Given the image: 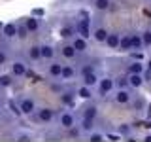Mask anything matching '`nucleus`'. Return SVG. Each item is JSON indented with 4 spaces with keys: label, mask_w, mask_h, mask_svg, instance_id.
Here are the masks:
<instances>
[{
    "label": "nucleus",
    "mask_w": 151,
    "mask_h": 142,
    "mask_svg": "<svg viewBox=\"0 0 151 142\" xmlns=\"http://www.w3.org/2000/svg\"><path fill=\"white\" fill-rule=\"evenodd\" d=\"M115 80L110 78V76H104V78H100V82H98V97L100 99H106L108 95L113 93V89H115Z\"/></svg>",
    "instance_id": "obj_1"
},
{
    "label": "nucleus",
    "mask_w": 151,
    "mask_h": 142,
    "mask_svg": "<svg viewBox=\"0 0 151 142\" xmlns=\"http://www.w3.org/2000/svg\"><path fill=\"white\" fill-rule=\"evenodd\" d=\"M9 72H12L13 78H25L27 72H28V64H27V61H23V59H15V61H12V64H9Z\"/></svg>",
    "instance_id": "obj_2"
},
{
    "label": "nucleus",
    "mask_w": 151,
    "mask_h": 142,
    "mask_svg": "<svg viewBox=\"0 0 151 142\" xmlns=\"http://www.w3.org/2000/svg\"><path fill=\"white\" fill-rule=\"evenodd\" d=\"M36 117H38V121H40V123H45V125H49V123L55 121L57 114H55L53 108L42 106V108H38V110H36Z\"/></svg>",
    "instance_id": "obj_3"
},
{
    "label": "nucleus",
    "mask_w": 151,
    "mask_h": 142,
    "mask_svg": "<svg viewBox=\"0 0 151 142\" xmlns=\"http://www.w3.org/2000/svg\"><path fill=\"white\" fill-rule=\"evenodd\" d=\"M59 125L63 127L64 131L74 129V127H76V116H74L72 112H68V110L60 112V114H59Z\"/></svg>",
    "instance_id": "obj_4"
},
{
    "label": "nucleus",
    "mask_w": 151,
    "mask_h": 142,
    "mask_svg": "<svg viewBox=\"0 0 151 142\" xmlns=\"http://www.w3.org/2000/svg\"><path fill=\"white\" fill-rule=\"evenodd\" d=\"M19 108H21L23 116H32L34 110H38V108H36V101L30 99V97H21V99H19Z\"/></svg>",
    "instance_id": "obj_5"
},
{
    "label": "nucleus",
    "mask_w": 151,
    "mask_h": 142,
    "mask_svg": "<svg viewBox=\"0 0 151 142\" xmlns=\"http://www.w3.org/2000/svg\"><path fill=\"white\" fill-rule=\"evenodd\" d=\"M76 30H78V34H79V36H83V38H91V36H93V30H91V21H89V17H87V15H83L81 19H78Z\"/></svg>",
    "instance_id": "obj_6"
},
{
    "label": "nucleus",
    "mask_w": 151,
    "mask_h": 142,
    "mask_svg": "<svg viewBox=\"0 0 151 142\" xmlns=\"http://www.w3.org/2000/svg\"><path fill=\"white\" fill-rule=\"evenodd\" d=\"M113 99H115L117 104H129L132 101V93L129 89H125V87H119V91L113 95Z\"/></svg>",
    "instance_id": "obj_7"
},
{
    "label": "nucleus",
    "mask_w": 151,
    "mask_h": 142,
    "mask_svg": "<svg viewBox=\"0 0 151 142\" xmlns=\"http://www.w3.org/2000/svg\"><path fill=\"white\" fill-rule=\"evenodd\" d=\"M23 23L27 25V28H28V32H30V34L38 32V30H40V27H42L40 17H36V15H32V17H25V19H23Z\"/></svg>",
    "instance_id": "obj_8"
},
{
    "label": "nucleus",
    "mask_w": 151,
    "mask_h": 142,
    "mask_svg": "<svg viewBox=\"0 0 151 142\" xmlns=\"http://www.w3.org/2000/svg\"><path fill=\"white\" fill-rule=\"evenodd\" d=\"M72 46L76 47V51H78V53H85V51L89 49L87 38H83V36H79V34L72 38Z\"/></svg>",
    "instance_id": "obj_9"
},
{
    "label": "nucleus",
    "mask_w": 151,
    "mask_h": 142,
    "mask_svg": "<svg viewBox=\"0 0 151 142\" xmlns=\"http://www.w3.org/2000/svg\"><path fill=\"white\" fill-rule=\"evenodd\" d=\"M60 72H63V63H59V61H51L49 66H47V76H51V78H60Z\"/></svg>",
    "instance_id": "obj_10"
},
{
    "label": "nucleus",
    "mask_w": 151,
    "mask_h": 142,
    "mask_svg": "<svg viewBox=\"0 0 151 142\" xmlns=\"http://www.w3.org/2000/svg\"><path fill=\"white\" fill-rule=\"evenodd\" d=\"M2 34L4 38H8V40H12V38H17V23L12 21V23H6L2 28Z\"/></svg>",
    "instance_id": "obj_11"
},
{
    "label": "nucleus",
    "mask_w": 151,
    "mask_h": 142,
    "mask_svg": "<svg viewBox=\"0 0 151 142\" xmlns=\"http://www.w3.org/2000/svg\"><path fill=\"white\" fill-rule=\"evenodd\" d=\"M81 82H83L85 85H89V87H96L98 82H100V78H98V74L93 70V72H89V74L81 76Z\"/></svg>",
    "instance_id": "obj_12"
},
{
    "label": "nucleus",
    "mask_w": 151,
    "mask_h": 142,
    "mask_svg": "<svg viewBox=\"0 0 151 142\" xmlns=\"http://www.w3.org/2000/svg\"><path fill=\"white\" fill-rule=\"evenodd\" d=\"M76 95H78L79 99H83V101H89V99H93V87H89V85H85V83H81L78 87V91H76Z\"/></svg>",
    "instance_id": "obj_13"
},
{
    "label": "nucleus",
    "mask_w": 151,
    "mask_h": 142,
    "mask_svg": "<svg viewBox=\"0 0 151 142\" xmlns=\"http://www.w3.org/2000/svg\"><path fill=\"white\" fill-rule=\"evenodd\" d=\"M108 34H110V30L108 28H104V27H96L93 30V38H94V42H106V38H108Z\"/></svg>",
    "instance_id": "obj_14"
},
{
    "label": "nucleus",
    "mask_w": 151,
    "mask_h": 142,
    "mask_svg": "<svg viewBox=\"0 0 151 142\" xmlns=\"http://www.w3.org/2000/svg\"><path fill=\"white\" fill-rule=\"evenodd\" d=\"M76 34H78V30H76L72 25H63L60 27V38H63V40H72Z\"/></svg>",
    "instance_id": "obj_15"
},
{
    "label": "nucleus",
    "mask_w": 151,
    "mask_h": 142,
    "mask_svg": "<svg viewBox=\"0 0 151 142\" xmlns=\"http://www.w3.org/2000/svg\"><path fill=\"white\" fill-rule=\"evenodd\" d=\"M40 47H42V59H45V61L55 59V47L51 44H42Z\"/></svg>",
    "instance_id": "obj_16"
},
{
    "label": "nucleus",
    "mask_w": 151,
    "mask_h": 142,
    "mask_svg": "<svg viewBox=\"0 0 151 142\" xmlns=\"http://www.w3.org/2000/svg\"><path fill=\"white\" fill-rule=\"evenodd\" d=\"M144 70H145V64L142 61H132L129 64V68H127V72L129 74H144Z\"/></svg>",
    "instance_id": "obj_17"
},
{
    "label": "nucleus",
    "mask_w": 151,
    "mask_h": 142,
    "mask_svg": "<svg viewBox=\"0 0 151 142\" xmlns=\"http://www.w3.org/2000/svg\"><path fill=\"white\" fill-rule=\"evenodd\" d=\"M27 57L30 61H40L42 59V47L40 46H30L27 49Z\"/></svg>",
    "instance_id": "obj_18"
},
{
    "label": "nucleus",
    "mask_w": 151,
    "mask_h": 142,
    "mask_svg": "<svg viewBox=\"0 0 151 142\" xmlns=\"http://www.w3.org/2000/svg\"><path fill=\"white\" fill-rule=\"evenodd\" d=\"M119 40H121V36H119V34H111V32H110L104 44L110 47V49H119Z\"/></svg>",
    "instance_id": "obj_19"
},
{
    "label": "nucleus",
    "mask_w": 151,
    "mask_h": 142,
    "mask_svg": "<svg viewBox=\"0 0 151 142\" xmlns=\"http://www.w3.org/2000/svg\"><path fill=\"white\" fill-rule=\"evenodd\" d=\"M119 49H121V51H132V38H130V34L121 36V40H119Z\"/></svg>",
    "instance_id": "obj_20"
},
{
    "label": "nucleus",
    "mask_w": 151,
    "mask_h": 142,
    "mask_svg": "<svg viewBox=\"0 0 151 142\" xmlns=\"http://www.w3.org/2000/svg\"><path fill=\"white\" fill-rule=\"evenodd\" d=\"M60 53H63L64 59H74V57L78 55V51H76V47L72 44H64L63 49H60Z\"/></svg>",
    "instance_id": "obj_21"
},
{
    "label": "nucleus",
    "mask_w": 151,
    "mask_h": 142,
    "mask_svg": "<svg viewBox=\"0 0 151 142\" xmlns=\"http://www.w3.org/2000/svg\"><path fill=\"white\" fill-rule=\"evenodd\" d=\"M93 8L98 12H106L111 8V0H93Z\"/></svg>",
    "instance_id": "obj_22"
},
{
    "label": "nucleus",
    "mask_w": 151,
    "mask_h": 142,
    "mask_svg": "<svg viewBox=\"0 0 151 142\" xmlns=\"http://www.w3.org/2000/svg\"><path fill=\"white\" fill-rule=\"evenodd\" d=\"M76 76V68L72 64H63V72H60V78L63 80H72Z\"/></svg>",
    "instance_id": "obj_23"
},
{
    "label": "nucleus",
    "mask_w": 151,
    "mask_h": 142,
    "mask_svg": "<svg viewBox=\"0 0 151 142\" xmlns=\"http://www.w3.org/2000/svg\"><path fill=\"white\" fill-rule=\"evenodd\" d=\"M130 38H132V49H134V51H140L142 47H144L142 34H140V32H134V34H130Z\"/></svg>",
    "instance_id": "obj_24"
},
{
    "label": "nucleus",
    "mask_w": 151,
    "mask_h": 142,
    "mask_svg": "<svg viewBox=\"0 0 151 142\" xmlns=\"http://www.w3.org/2000/svg\"><path fill=\"white\" fill-rule=\"evenodd\" d=\"M79 129L85 131V133H91L94 129V120H89V117H81L79 121Z\"/></svg>",
    "instance_id": "obj_25"
},
{
    "label": "nucleus",
    "mask_w": 151,
    "mask_h": 142,
    "mask_svg": "<svg viewBox=\"0 0 151 142\" xmlns=\"http://www.w3.org/2000/svg\"><path fill=\"white\" fill-rule=\"evenodd\" d=\"M129 83H130V87H142L144 76L142 74H129Z\"/></svg>",
    "instance_id": "obj_26"
},
{
    "label": "nucleus",
    "mask_w": 151,
    "mask_h": 142,
    "mask_svg": "<svg viewBox=\"0 0 151 142\" xmlns=\"http://www.w3.org/2000/svg\"><path fill=\"white\" fill-rule=\"evenodd\" d=\"M98 116V108L96 106H85L81 112V117H89V120H94Z\"/></svg>",
    "instance_id": "obj_27"
},
{
    "label": "nucleus",
    "mask_w": 151,
    "mask_h": 142,
    "mask_svg": "<svg viewBox=\"0 0 151 142\" xmlns=\"http://www.w3.org/2000/svg\"><path fill=\"white\" fill-rule=\"evenodd\" d=\"M28 34H30V32H28V28H27L25 23H17V38H19V40H25Z\"/></svg>",
    "instance_id": "obj_28"
},
{
    "label": "nucleus",
    "mask_w": 151,
    "mask_h": 142,
    "mask_svg": "<svg viewBox=\"0 0 151 142\" xmlns=\"http://www.w3.org/2000/svg\"><path fill=\"white\" fill-rule=\"evenodd\" d=\"M117 133H119L121 136H130L132 135V127L129 125V123H121V125L117 127Z\"/></svg>",
    "instance_id": "obj_29"
},
{
    "label": "nucleus",
    "mask_w": 151,
    "mask_h": 142,
    "mask_svg": "<svg viewBox=\"0 0 151 142\" xmlns=\"http://www.w3.org/2000/svg\"><path fill=\"white\" fill-rule=\"evenodd\" d=\"M89 140H91V142H102V140H106V136H104V133L93 129L91 133H89Z\"/></svg>",
    "instance_id": "obj_30"
},
{
    "label": "nucleus",
    "mask_w": 151,
    "mask_h": 142,
    "mask_svg": "<svg viewBox=\"0 0 151 142\" xmlns=\"http://www.w3.org/2000/svg\"><path fill=\"white\" fill-rule=\"evenodd\" d=\"M12 83H13V76H12V72L0 76V87H9Z\"/></svg>",
    "instance_id": "obj_31"
},
{
    "label": "nucleus",
    "mask_w": 151,
    "mask_h": 142,
    "mask_svg": "<svg viewBox=\"0 0 151 142\" xmlns=\"http://www.w3.org/2000/svg\"><path fill=\"white\" fill-rule=\"evenodd\" d=\"M74 97H76V95L72 91H63V95H60V101H63V104H72L74 102Z\"/></svg>",
    "instance_id": "obj_32"
},
{
    "label": "nucleus",
    "mask_w": 151,
    "mask_h": 142,
    "mask_svg": "<svg viewBox=\"0 0 151 142\" xmlns=\"http://www.w3.org/2000/svg\"><path fill=\"white\" fill-rule=\"evenodd\" d=\"M142 40H144V47L151 46V28H145V30L142 32Z\"/></svg>",
    "instance_id": "obj_33"
},
{
    "label": "nucleus",
    "mask_w": 151,
    "mask_h": 142,
    "mask_svg": "<svg viewBox=\"0 0 151 142\" xmlns=\"http://www.w3.org/2000/svg\"><path fill=\"white\" fill-rule=\"evenodd\" d=\"M15 138H17V140H23V142H28V140H34V136H32L30 133H25V131H19L17 135H15Z\"/></svg>",
    "instance_id": "obj_34"
},
{
    "label": "nucleus",
    "mask_w": 151,
    "mask_h": 142,
    "mask_svg": "<svg viewBox=\"0 0 151 142\" xmlns=\"http://www.w3.org/2000/svg\"><path fill=\"white\" fill-rule=\"evenodd\" d=\"M8 61H9V55H8V51H6V49H0V66L8 64Z\"/></svg>",
    "instance_id": "obj_35"
},
{
    "label": "nucleus",
    "mask_w": 151,
    "mask_h": 142,
    "mask_svg": "<svg viewBox=\"0 0 151 142\" xmlns=\"http://www.w3.org/2000/svg\"><path fill=\"white\" fill-rule=\"evenodd\" d=\"M117 85H119V87H125V89H129V87H130V83H129V78H119V82H117Z\"/></svg>",
    "instance_id": "obj_36"
},
{
    "label": "nucleus",
    "mask_w": 151,
    "mask_h": 142,
    "mask_svg": "<svg viewBox=\"0 0 151 142\" xmlns=\"http://www.w3.org/2000/svg\"><path fill=\"white\" fill-rule=\"evenodd\" d=\"M93 70H94V68H93V66H91V64H87V66H83V68H81V70H79V74H81V76H85V74H89V72H93Z\"/></svg>",
    "instance_id": "obj_37"
},
{
    "label": "nucleus",
    "mask_w": 151,
    "mask_h": 142,
    "mask_svg": "<svg viewBox=\"0 0 151 142\" xmlns=\"http://www.w3.org/2000/svg\"><path fill=\"white\" fill-rule=\"evenodd\" d=\"M132 59H134V61H142V59H144L142 51H134V53H132Z\"/></svg>",
    "instance_id": "obj_38"
},
{
    "label": "nucleus",
    "mask_w": 151,
    "mask_h": 142,
    "mask_svg": "<svg viewBox=\"0 0 151 142\" xmlns=\"http://www.w3.org/2000/svg\"><path fill=\"white\" fill-rule=\"evenodd\" d=\"M108 138H110V140H121V135H119V133H117V135L111 133V135H108Z\"/></svg>",
    "instance_id": "obj_39"
},
{
    "label": "nucleus",
    "mask_w": 151,
    "mask_h": 142,
    "mask_svg": "<svg viewBox=\"0 0 151 142\" xmlns=\"http://www.w3.org/2000/svg\"><path fill=\"white\" fill-rule=\"evenodd\" d=\"M32 15H36V17H42V15H44V9H32Z\"/></svg>",
    "instance_id": "obj_40"
},
{
    "label": "nucleus",
    "mask_w": 151,
    "mask_h": 142,
    "mask_svg": "<svg viewBox=\"0 0 151 142\" xmlns=\"http://www.w3.org/2000/svg\"><path fill=\"white\" fill-rule=\"evenodd\" d=\"M145 68H147V72H151V59L147 61V64H145Z\"/></svg>",
    "instance_id": "obj_41"
},
{
    "label": "nucleus",
    "mask_w": 151,
    "mask_h": 142,
    "mask_svg": "<svg viewBox=\"0 0 151 142\" xmlns=\"http://www.w3.org/2000/svg\"><path fill=\"white\" fill-rule=\"evenodd\" d=\"M145 140H147V142H151V135H147V136H145Z\"/></svg>",
    "instance_id": "obj_42"
},
{
    "label": "nucleus",
    "mask_w": 151,
    "mask_h": 142,
    "mask_svg": "<svg viewBox=\"0 0 151 142\" xmlns=\"http://www.w3.org/2000/svg\"><path fill=\"white\" fill-rule=\"evenodd\" d=\"M2 28H4V23H0V30H2Z\"/></svg>",
    "instance_id": "obj_43"
}]
</instances>
